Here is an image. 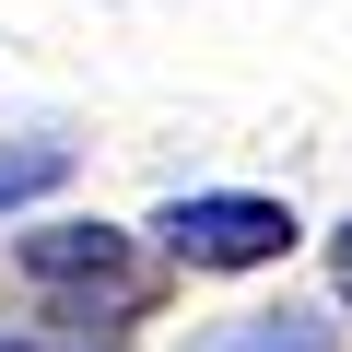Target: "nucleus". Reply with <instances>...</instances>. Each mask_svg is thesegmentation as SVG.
I'll return each mask as SVG.
<instances>
[{"label":"nucleus","mask_w":352,"mask_h":352,"mask_svg":"<svg viewBox=\"0 0 352 352\" xmlns=\"http://www.w3.org/2000/svg\"><path fill=\"white\" fill-rule=\"evenodd\" d=\"M329 258H340V282H352V223H340V235H329Z\"/></svg>","instance_id":"5"},{"label":"nucleus","mask_w":352,"mask_h":352,"mask_svg":"<svg viewBox=\"0 0 352 352\" xmlns=\"http://www.w3.org/2000/svg\"><path fill=\"white\" fill-rule=\"evenodd\" d=\"M0 352H47V340H0Z\"/></svg>","instance_id":"6"},{"label":"nucleus","mask_w":352,"mask_h":352,"mask_svg":"<svg viewBox=\"0 0 352 352\" xmlns=\"http://www.w3.org/2000/svg\"><path fill=\"white\" fill-rule=\"evenodd\" d=\"M340 294H352V282H340Z\"/></svg>","instance_id":"7"},{"label":"nucleus","mask_w":352,"mask_h":352,"mask_svg":"<svg viewBox=\"0 0 352 352\" xmlns=\"http://www.w3.org/2000/svg\"><path fill=\"white\" fill-rule=\"evenodd\" d=\"M153 235L188 258V270H258V258L294 247V212L282 200H247V188H200V200H164Z\"/></svg>","instance_id":"1"},{"label":"nucleus","mask_w":352,"mask_h":352,"mask_svg":"<svg viewBox=\"0 0 352 352\" xmlns=\"http://www.w3.org/2000/svg\"><path fill=\"white\" fill-rule=\"evenodd\" d=\"M71 176V153L59 141H24V153H0V200H36V188H59Z\"/></svg>","instance_id":"4"},{"label":"nucleus","mask_w":352,"mask_h":352,"mask_svg":"<svg viewBox=\"0 0 352 352\" xmlns=\"http://www.w3.org/2000/svg\"><path fill=\"white\" fill-rule=\"evenodd\" d=\"M212 352H329V329L317 317H235Z\"/></svg>","instance_id":"3"},{"label":"nucleus","mask_w":352,"mask_h":352,"mask_svg":"<svg viewBox=\"0 0 352 352\" xmlns=\"http://www.w3.org/2000/svg\"><path fill=\"white\" fill-rule=\"evenodd\" d=\"M12 258H24V282H47V294H106V305H129V294H141V270H129V235H118V223H36Z\"/></svg>","instance_id":"2"}]
</instances>
